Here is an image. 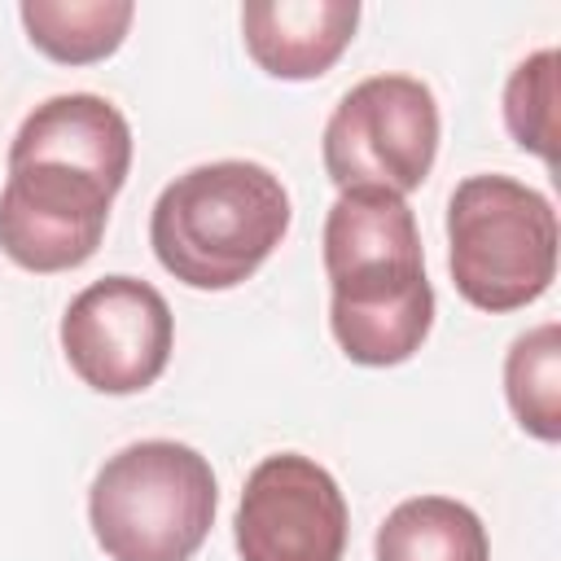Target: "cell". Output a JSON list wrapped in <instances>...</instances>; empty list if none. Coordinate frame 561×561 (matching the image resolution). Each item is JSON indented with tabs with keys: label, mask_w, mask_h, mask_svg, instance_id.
<instances>
[{
	"label": "cell",
	"mask_w": 561,
	"mask_h": 561,
	"mask_svg": "<svg viewBox=\"0 0 561 561\" xmlns=\"http://www.w3.org/2000/svg\"><path fill=\"white\" fill-rule=\"evenodd\" d=\"M114 197L118 188L83 167L9 158V180L0 188L4 259L39 276L88 263L105 237Z\"/></svg>",
	"instance_id": "obj_7"
},
{
	"label": "cell",
	"mask_w": 561,
	"mask_h": 561,
	"mask_svg": "<svg viewBox=\"0 0 561 561\" xmlns=\"http://www.w3.org/2000/svg\"><path fill=\"white\" fill-rule=\"evenodd\" d=\"M447 267L478 311H517L557 276V210L513 175H469L447 202Z\"/></svg>",
	"instance_id": "obj_4"
},
{
	"label": "cell",
	"mask_w": 561,
	"mask_h": 561,
	"mask_svg": "<svg viewBox=\"0 0 561 561\" xmlns=\"http://www.w3.org/2000/svg\"><path fill=\"white\" fill-rule=\"evenodd\" d=\"M289 193L263 162L224 158L175 175L149 215V245L188 289H237L289 232Z\"/></svg>",
	"instance_id": "obj_2"
},
{
	"label": "cell",
	"mask_w": 561,
	"mask_h": 561,
	"mask_svg": "<svg viewBox=\"0 0 561 561\" xmlns=\"http://www.w3.org/2000/svg\"><path fill=\"white\" fill-rule=\"evenodd\" d=\"M26 39L61 61V66H92L118 53L131 31L136 4L131 0H22L18 9Z\"/></svg>",
	"instance_id": "obj_12"
},
{
	"label": "cell",
	"mask_w": 561,
	"mask_h": 561,
	"mask_svg": "<svg viewBox=\"0 0 561 561\" xmlns=\"http://www.w3.org/2000/svg\"><path fill=\"white\" fill-rule=\"evenodd\" d=\"M175 346V316L167 298L140 276H101L79 289L61 316V351L83 386L96 394L149 390Z\"/></svg>",
	"instance_id": "obj_6"
},
{
	"label": "cell",
	"mask_w": 561,
	"mask_h": 561,
	"mask_svg": "<svg viewBox=\"0 0 561 561\" xmlns=\"http://www.w3.org/2000/svg\"><path fill=\"white\" fill-rule=\"evenodd\" d=\"M351 513L337 478L302 451H276L245 478L232 539L241 561H342Z\"/></svg>",
	"instance_id": "obj_8"
},
{
	"label": "cell",
	"mask_w": 561,
	"mask_h": 561,
	"mask_svg": "<svg viewBox=\"0 0 561 561\" xmlns=\"http://www.w3.org/2000/svg\"><path fill=\"white\" fill-rule=\"evenodd\" d=\"M438 101L412 75H373L355 83L324 123V171L346 188L408 197L425 184L438 153Z\"/></svg>",
	"instance_id": "obj_5"
},
{
	"label": "cell",
	"mask_w": 561,
	"mask_h": 561,
	"mask_svg": "<svg viewBox=\"0 0 561 561\" xmlns=\"http://www.w3.org/2000/svg\"><path fill=\"white\" fill-rule=\"evenodd\" d=\"M9 158L70 162L123 188L131 171V127L114 101L96 92H61L22 118Z\"/></svg>",
	"instance_id": "obj_10"
},
{
	"label": "cell",
	"mask_w": 561,
	"mask_h": 561,
	"mask_svg": "<svg viewBox=\"0 0 561 561\" xmlns=\"http://www.w3.org/2000/svg\"><path fill=\"white\" fill-rule=\"evenodd\" d=\"M329 329L351 364L394 368L421 351L434 324V289L416 215L381 188H346L324 219Z\"/></svg>",
	"instance_id": "obj_1"
},
{
	"label": "cell",
	"mask_w": 561,
	"mask_h": 561,
	"mask_svg": "<svg viewBox=\"0 0 561 561\" xmlns=\"http://www.w3.org/2000/svg\"><path fill=\"white\" fill-rule=\"evenodd\" d=\"M359 26L355 0H254L241 9L245 53L272 79H320L351 48Z\"/></svg>",
	"instance_id": "obj_9"
},
{
	"label": "cell",
	"mask_w": 561,
	"mask_h": 561,
	"mask_svg": "<svg viewBox=\"0 0 561 561\" xmlns=\"http://www.w3.org/2000/svg\"><path fill=\"white\" fill-rule=\"evenodd\" d=\"M557 70H561V53L557 48H539L504 83V127H508V136L522 149L539 153L548 167H557V140H561Z\"/></svg>",
	"instance_id": "obj_14"
},
{
	"label": "cell",
	"mask_w": 561,
	"mask_h": 561,
	"mask_svg": "<svg viewBox=\"0 0 561 561\" xmlns=\"http://www.w3.org/2000/svg\"><path fill=\"white\" fill-rule=\"evenodd\" d=\"M219 508L210 460L175 438L114 451L88 491V522L110 561H193Z\"/></svg>",
	"instance_id": "obj_3"
},
{
	"label": "cell",
	"mask_w": 561,
	"mask_h": 561,
	"mask_svg": "<svg viewBox=\"0 0 561 561\" xmlns=\"http://www.w3.org/2000/svg\"><path fill=\"white\" fill-rule=\"evenodd\" d=\"M373 552L377 561H491V539L469 504L412 495L386 513Z\"/></svg>",
	"instance_id": "obj_11"
},
{
	"label": "cell",
	"mask_w": 561,
	"mask_h": 561,
	"mask_svg": "<svg viewBox=\"0 0 561 561\" xmlns=\"http://www.w3.org/2000/svg\"><path fill=\"white\" fill-rule=\"evenodd\" d=\"M504 394L526 434L539 443L561 438V329L552 320L513 337L504 355Z\"/></svg>",
	"instance_id": "obj_13"
}]
</instances>
